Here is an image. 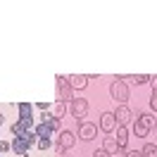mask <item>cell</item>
Listing matches in <instances>:
<instances>
[{"label": "cell", "mask_w": 157, "mask_h": 157, "mask_svg": "<svg viewBox=\"0 0 157 157\" xmlns=\"http://www.w3.org/2000/svg\"><path fill=\"white\" fill-rule=\"evenodd\" d=\"M55 83H57V100H62V102H71L74 100V90H71V86H69L67 76H55Z\"/></svg>", "instance_id": "cell-1"}, {"label": "cell", "mask_w": 157, "mask_h": 157, "mask_svg": "<svg viewBox=\"0 0 157 157\" xmlns=\"http://www.w3.org/2000/svg\"><path fill=\"white\" fill-rule=\"evenodd\" d=\"M69 112H71V117H76V121H83V117L88 114V102L83 98H74L69 102Z\"/></svg>", "instance_id": "cell-2"}, {"label": "cell", "mask_w": 157, "mask_h": 157, "mask_svg": "<svg viewBox=\"0 0 157 157\" xmlns=\"http://www.w3.org/2000/svg\"><path fill=\"white\" fill-rule=\"evenodd\" d=\"M109 95H112V100L114 102H126L128 100V88H126V83L124 81H114L112 86H109Z\"/></svg>", "instance_id": "cell-3"}, {"label": "cell", "mask_w": 157, "mask_h": 157, "mask_svg": "<svg viewBox=\"0 0 157 157\" xmlns=\"http://www.w3.org/2000/svg\"><path fill=\"white\" fill-rule=\"evenodd\" d=\"M95 136H98V126H95V124H90V121H78V138L93 140Z\"/></svg>", "instance_id": "cell-4"}, {"label": "cell", "mask_w": 157, "mask_h": 157, "mask_svg": "<svg viewBox=\"0 0 157 157\" xmlns=\"http://www.w3.org/2000/svg\"><path fill=\"white\" fill-rule=\"evenodd\" d=\"M100 128H102L105 133H112V131L117 128V117H114V112H105V114L100 117Z\"/></svg>", "instance_id": "cell-5"}, {"label": "cell", "mask_w": 157, "mask_h": 157, "mask_svg": "<svg viewBox=\"0 0 157 157\" xmlns=\"http://www.w3.org/2000/svg\"><path fill=\"white\" fill-rule=\"evenodd\" d=\"M114 117H117V126H126L128 121H131V117H133V112H131L126 105H119L117 112H114Z\"/></svg>", "instance_id": "cell-6"}, {"label": "cell", "mask_w": 157, "mask_h": 157, "mask_svg": "<svg viewBox=\"0 0 157 157\" xmlns=\"http://www.w3.org/2000/svg\"><path fill=\"white\" fill-rule=\"evenodd\" d=\"M67 81L71 86V90H83L88 86V76H81V74H71V76H67Z\"/></svg>", "instance_id": "cell-7"}, {"label": "cell", "mask_w": 157, "mask_h": 157, "mask_svg": "<svg viewBox=\"0 0 157 157\" xmlns=\"http://www.w3.org/2000/svg\"><path fill=\"white\" fill-rule=\"evenodd\" d=\"M102 150H107L109 155H124V152H126L124 147H119V145H117V140H114L112 136L105 138V143H102Z\"/></svg>", "instance_id": "cell-8"}, {"label": "cell", "mask_w": 157, "mask_h": 157, "mask_svg": "<svg viewBox=\"0 0 157 157\" xmlns=\"http://www.w3.org/2000/svg\"><path fill=\"white\" fill-rule=\"evenodd\" d=\"M12 150H14V155H21V157H26L29 155V143H26V140H24V138H14V140H12Z\"/></svg>", "instance_id": "cell-9"}, {"label": "cell", "mask_w": 157, "mask_h": 157, "mask_svg": "<svg viewBox=\"0 0 157 157\" xmlns=\"http://www.w3.org/2000/svg\"><path fill=\"white\" fill-rule=\"evenodd\" d=\"M74 143H76V136H74L71 131H62V133H59V138H57V145H62L64 150H69Z\"/></svg>", "instance_id": "cell-10"}, {"label": "cell", "mask_w": 157, "mask_h": 157, "mask_svg": "<svg viewBox=\"0 0 157 157\" xmlns=\"http://www.w3.org/2000/svg\"><path fill=\"white\" fill-rule=\"evenodd\" d=\"M114 131H117V136H114V140H117V145L126 150V143H128V128H126V126H117Z\"/></svg>", "instance_id": "cell-11"}, {"label": "cell", "mask_w": 157, "mask_h": 157, "mask_svg": "<svg viewBox=\"0 0 157 157\" xmlns=\"http://www.w3.org/2000/svg\"><path fill=\"white\" fill-rule=\"evenodd\" d=\"M52 133H55V128L50 126V124H45V121H40L38 126H36V136L38 138H50Z\"/></svg>", "instance_id": "cell-12"}, {"label": "cell", "mask_w": 157, "mask_h": 157, "mask_svg": "<svg viewBox=\"0 0 157 157\" xmlns=\"http://www.w3.org/2000/svg\"><path fill=\"white\" fill-rule=\"evenodd\" d=\"M136 121H140V124H143L145 128H150V131H152V128H157V119L152 117V114H138Z\"/></svg>", "instance_id": "cell-13"}, {"label": "cell", "mask_w": 157, "mask_h": 157, "mask_svg": "<svg viewBox=\"0 0 157 157\" xmlns=\"http://www.w3.org/2000/svg\"><path fill=\"white\" fill-rule=\"evenodd\" d=\"M29 128H31V121L19 119L17 124H12V133H14V136H21V133H24V131H29Z\"/></svg>", "instance_id": "cell-14"}, {"label": "cell", "mask_w": 157, "mask_h": 157, "mask_svg": "<svg viewBox=\"0 0 157 157\" xmlns=\"http://www.w3.org/2000/svg\"><path fill=\"white\" fill-rule=\"evenodd\" d=\"M119 78H126V81H133L136 86H143V83H147L152 76H147V74H133V76H119Z\"/></svg>", "instance_id": "cell-15"}, {"label": "cell", "mask_w": 157, "mask_h": 157, "mask_svg": "<svg viewBox=\"0 0 157 157\" xmlns=\"http://www.w3.org/2000/svg\"><path fill=\"white\" fill-rule=\"evenodd\" d=\"M19 119L31 121V105L29 102H19Z\"/></svg>", "instance_id": "cell-16"}, {"label": "cell", "mask_w": 157, "mask_h": 157, "mask_svg": "<svg viewBox=\"0 0 157 157\" xmlns=\"http://www.w3.org/2000/svg\"><path fill=\"white\" fill-rule=\"evenodd\" d=\"M147 133H150V128H145L140 121L133 124V136H136V138H147Z\"/></svg>", "instance_id": "cell-17"}, {"label": "cell", "mask_w": 157, "mask_h": 157, "mask_svg": "<svg viewBox=\"0 0 157 157\" xmlns=\"http://www.w3.org/2000/svg\"><path fill=\"white\" fill-rule=\"evenodd\" d=\"M64 112H67V102H62V100H57L55 102V117H64Z\"/></svg>", "instance_id": "cell-18"}, {"label": "cell", "mask_w": 157, "mask_h": 157, "mask_svg": "<svg viewBox=\"0 0 157 157\" xmlns=\"http://www.w3.org/2000/svg\"><path fill=\"white\" fill-rule=\"evenodd\" d=\"M19 138H24V140H26L29 145H33V143L38 140V136H36V131H24V133H21Z\"/></svg>", "instance_id": "cell-19"}, {"label": "cell", "mask_w": 157, "mask_h": 157, "mask_svg": "<svg viewBox=\"0 0 157 157\" xmlns=\"http://www.w3.org/2000/svg\"><path fill=\"white\" fill-rule=\"evenodd\" d=\"M140 152H143V157H147V155H157V145H155V143H145Z\"/></svg>", "instance_id": "cell-20"}, {"label": "cell", "mask_w": 157, "mask_h": 157, "mask_svg": "<svg viewBox=\"0 0 157 157\" xmlns=\"http://www.w3.org/2000/svg\"><path fill=\"white\" fill-rule=\"evenodd\" d=\"M36 145H38V150H48V147H50V138H38Z\"/></svg>", "instance_id": "cell-21"}, {"label": "cell", "mask_w": 157, "mask_h": 157, "mask_svg": "<svg viewBox=\"0 0 157 157\" xmlns=\"http://www.w3.org/2000/svg\"><path fill=\"white\" fill-rule=\"evenodd\" d=\"M7 150H12V143H7V140H0V155H5Z\"/></svg>", "instance_id": "cell-22"}, {"label": "cell", "mask_w": 157, "mask_h": 157, "mask_svg": "<svg viewBox=\"0 0 157 157\" xmlns=\"http://www.w3.org/2000/svg\"><path fill=\"white\" fill-rule=\"evenodd\" d=\"M124 157H143V152H140V150H126Z\"/></svg>", "instance_id": "cell-23"}, {"label": "cell", "mask_w": 157, "mask_h": 157, "mask_svg": "<svg viewBox=\"0 0 157 157\" xmlns=\"http://www.w3.org/2000/svg\"><path fill=\"white\" fill-rule=\"evenodd\" d=\"M93 157H114V155H109L107 150H95V152H93Z\"/></svg>", "instance_id": "cell-24"}, {"label": "cell", "mask_w": 157, "mask_h": 157, "mask_svg": "<svg viewBox=\"0 0 157 157\" xmlns=\"http://www.w3.org/2000/svg\"><path fill=\"white\" fill-rule=\"evenodd\" d=\"M150 86H152V95H157V76L150 78Z\"/></svg>", "instance_id": "cell-25"}, {"label": "cell", "mask_w": 157, "mask_h": 157, "mask_svg": "<svg viewBox=\"0 0 157 157\" xmlns=\"http://www.w3.org/2000/svg\"><path fill=\"white\" fill-rule=\"evenodd\" d=\"M150 107L157 112V95H152V98H150Z\"/></svg>", "instance_id": "cell-26"}, {"label": "cell", "mask_w": 157, "mask_h": 157, "mask_svg": "<svg viewBox=\"0 0 157 157\" xmlns=\"http://www.w3.org/2000/svg\"><path fill=\"white\" fill-rule=\"evenodd\" d=\"M2 121H5V117H2V114H0V126H2Z\"/></svg>", "instance_id": "cell-27"}, {"label": "cell", "mask_w": 157, "mask_h": 157, "mask_svg": "<svg viewBox=\"0 0 157 157\" xmlns=\"http://www.w3.org/2000/svg\"><path fill=\"white\" fill-rule=\"evenodd\" d=\"M147 157H157V155H147Z\"/></svg>", "instance_id": "cell-28"}, {"label": "cell", "mask_w": 157, "mask_h": 157, "mask_svg": "<svg viewBox=\"0 0 157 157\" xmlns=\"http://www.w3.org/2000/svg\"><path fill=\"white\" fill-rule=\"evenodd\" d=\"M0 157H2V155H0Z\"/></svg>", "instance_id": "cell-29"}]
</instances>
